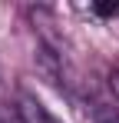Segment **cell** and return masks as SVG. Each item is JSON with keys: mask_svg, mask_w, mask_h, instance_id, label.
Returning a JSON list of instances; mask_svg holds the SVG:
<instances>
[{"mask_svg": "<svg viewBox=\"0 0 119 123\" xmlns=\"http://www.w3.org/2000/svg\"><path fill=\"white\" fill-rule=\"evenodd\" d=\"M17 117H20V123H63V120H56L33 93H27V90L17 93Z\"/></svg>", "mask_w": 119, "mask_h": 123, "instance_id": "obj_1", "label": "cell"}, {"mask_svg": "<svg viewBox=\"0 0 119 123\" xmlns=\"http://www.w3.org/2000/svg\"><path fill=\"white\" fill-rule=\"evenodd\" d=\"M93 13H96V17H119V0H109V3H93Z\"/></svg>", "mask_w": 119, "mask_h": 123, "instance_id": "obj_3", "label": "cell"}, {"mask_svg": "<svg viewBox=\"0 0 119 123\" xmlns=\"http://www.w3.org/2000/svg\"><path fill=\"white\" fill-rule=\"evenodd\" d=\"M89 120L93 123H119V110L109 106V103H103V100H96L89 106Z\"/></svg>", "mask_w": 119, "mask_h": 123, "instance_id": "obj_2", "label": "cell"}, {"mask_svg": "<svg viewBox=\"0 0 119 123\" xmlns=\"http://www.w3.org/2000/svg\"><path fill=\"white\" fill-rule=\"evenodd\" d=\"M109 86H113V93H116V100H119V63L109 70Z\"/></svg>", "mask_w": 119, "mask_h": 123, "instance_id": "obj_4", "label": "cell"}]
</instances>
